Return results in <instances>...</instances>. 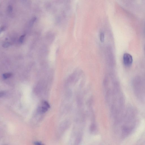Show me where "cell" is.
<instances>
[{
    "label": "cell",
    "mask_w": 145,
    "mask_h": 145,
    "mask_svg": "<svg viewBox=\"0 0 145 145\" xmlns=\"http://www.w3.org/2000/svg\"><path fill=\"white\" fill-rule=\"evenodd\" d=\"M124 63L126 66H130L132 64L133 59L132 56L130 54L126 53L123 56Z\"/></svg>",
    "instance_id": "cell-1"
},
{
    "label": "cell",
    "mask_w": 145,
    "mask_h": 145,
    "mask_svg": "<svg viewBox=\"0 0 145 145\" xmlns=\"http://www.w3.org/2000/svg\"><path fill=\"white\" fill-rule=\"evenodd\" d=\"M50 107L48 103L46 101H43L42 102L41 106L39 108L38 111L40 113H44L46 112Z\"/></svg>",
    "instance_id": "cell-2"
},
{
    "label": "cell",
    "mask_w": 145,
    "mask_h": 145,
    "mask_svg": "<svg viewBox=\"0 0 145 145\" xmlns=\"http://www.w3.org/2000/svg\"><path fill=\"white\" fill-rule=\"evenodd\" d=\"M12 76V74L10 73H5L3 75V78L4 79H7L10 78Z\"/></svg>",
    "instance_id": "cell-3"
},
{
    "label": "cell",
    "mask_w": 145,
    "mask_h": 145,
    "mask_svg": "<svg viewBox=\"0 0 145 145\" xmlns=\"http://www.w3.org/2000/svg\"><path fill=\"white\" fill-rule=\"evenodd\" d=\"M100 39L101 41L103 42L105 39V34L104 33L102 32L100 33Z\"/></svg>",
    "instance_id": "cell-4"
},
{
    "label": "cell",
    "mask_w": 145,
    "mask_h": 145,
    "mask_svg": "<svg viewBox=\"0 0 145 145\" xmlns=\"http://www.w3.org/2000/svg\"><path fill=\"white\" fill-rule=\"evenodd\" d=\"M25 36V35H22L19 38V41L20 43H22V42L24 40Z\"/></svg>",
    "instance_id": "cell-5"
},
{
    "label": "cell",
    "mask_w": 145,
    "mask_h": 145,
    "mask_svg": "<svg viewBox=\"0 0 145 145\" xmlns=\"http://www.w3.org/2000/svg\"><path fill=\"white\" fill-rule=\"evenodd\" d=\"M34 145H45L42 143L37 141H35L34 142Z\"/></svg>",
    "instance_id": "cell-6"
},
{
    "label": "cell",
    "mask_w": 145,
    "mask_h": 145,
    "mask_svg": "<svg viewBox=\"0 0 145 145\" xmlns=\"http://www.w3.org/2000/svg\"><path fill=\"white\" fill-rule=\"evenodd\" d=\"M10 43L8 42H6L4 43L3 44V46H4L5 48H7L9 46Z\"/></svg>",
    "instance_id": "cell-7"
}]
</instances>
